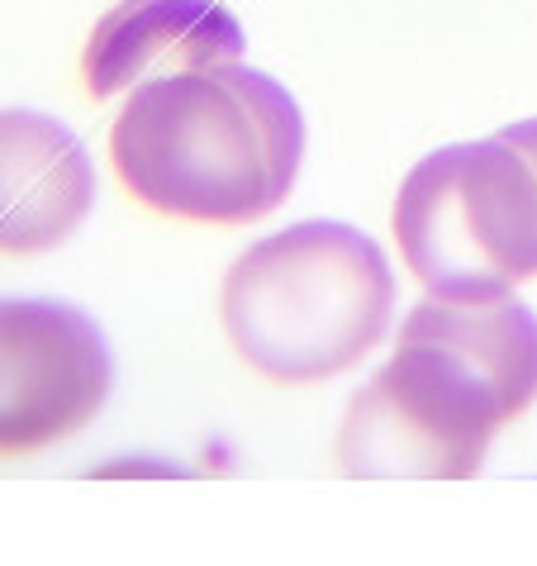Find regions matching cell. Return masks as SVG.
Here are the masks:
<instances>
[{
	"mask_svg": "<svg viewBox=\"0 0 537 566\" xmlns=\"http://www.w3.org/2000/svg\"><path fill=\"white\" fill-rule=\"evenodd\" d=\"M243 53L239 14L219 0H119L91 29L82 76L91 96L109 101L157 76L243 62Z\"/></svg>",
	"mask_w": 537,
	"mask_h": 566,
	"instance_id": "obj_6",
	"label": "cell"
},
{
	"mask_svg": "<svg viewBox=\"0 0 537 566\" xmlns=\"http://www.w3.org/2000/svg\"><path fill=\"white\" fill-rule=\"evenodd\" d=\"M124 191L196 224H252L295 191L305 115L248 62L157 76L129 91L109 134Z\"/></svg>",
	"mask_w": 537,
	"mask_h": 566,
	"instance_id": "obj_1",
	"label": "cell"
},
{
	"mask_svg": "<svg viewBox=\"0 0 537 566\" xmlns=\"http://www.w3.org/2000/svg\"><path fill=\"white\" fill-rule=\"evenodd\" d=\"M499 138H509V144L524 153L533 163V171H537V119H518V124H509V129H499Z\"/></svg>",
	"mask_w": 537,
	"mask_h": 566,
	"instance_id": "obj_8",
	"label": "cell"
},
{
	"mask_svg": "<svg viewBox=\"0 0 537 566\" xmlns=\"http://www.w3.org/2000/svg\"><path fill=\"white\" fill-rule=\"evenodd\" d=\"M509 415L438 338L394 328V353L347 405L338 467L352 481H466Z\"/></svg>",
	"mask_w": 537,
	"mask_h": 566,
	"instance_id": "obj_4",
	"label": "cell"
},
{
	"mask_svg": "<svg viewBox=\"0 0 537 566\" xmlns=\"http://www.w3.org/2000/svg\"><path fill=\"white\" fill-rule=\"evenodd\" d=\"M394 243L438 301H495L537 276V171L509 138L429 153L394 196Z\"/></svg>",
	"mask_w": 537,
	"mask_h": 566,
	"instance_id": "obj_3",
	"label": "cell"
},
{
	"mask_svg": "<svg viewBox=\"0 0 537 566\" xmlns=\"http://www.w3.org/2000/svg\"><path fill=\"white\" fill-rule=\"evenodd\" d=\"M109 386L115 357L91 314L0 295V458L67 443L105 410Z\"/></svg>",
	"mask_w": 537,
	"mask_h": 566,
	"instance_id": "obj_5",
	"label": "cell"
},
{
	"mask_svg": "<svg viewBox=\"0 0 537 566\" xmlns=\"http://www.w3.org/2000/svg\"><path fill=\"white\" fill-rule=\"evenodd\" d=\"M96 206V167L67 124L0 109V253H53Z\"/></svg>",
	"mask_w": 537,
	"mask_h": 566,
	"instance_id": "obj_7",
	"label": "cell"
},
{
	"mask_svg": "<svg viewBox=\"0 0 537 566\" xmlns=\"http://www.w3.org/2000/svg\"><path fill=\"white\" fill-rule=\"evenodd\" d=\"M394 272L371 233L305 219L257 239L224 272L219 319L257 376L309 386L343 376L386 343Z\"/></svg>",
	"mask_w": 537,
	"mask_h": 566,
	"instance_id": "obj_2",
	"label": "cell"
}]
</instances>
